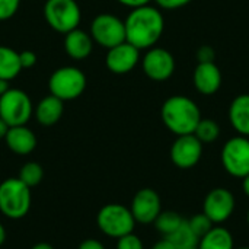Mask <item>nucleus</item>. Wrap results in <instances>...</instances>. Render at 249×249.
I'll use <instances>...</instances> for the list:
<instances>
[{"instance_id": "obj_16", "label": "nucleus", "mask_w": 249, "mask_h": 249, "mask_svg": "<svg viewBox=\"0 0 249 249\" xmlns=\"http://www.w3.org/2000/svg\"><path fill=\"white\" fill-rule=\"evenodd\" d=\"M4 142H6V146L9 147V150H12L16 155H20V156L29 155L36 147V137H35L34 131L31 128H28L26 125L10 127L4 137Z\"/></svg>"}, {"instance_id": "obj_6", "label": "nucleus", "mask_w": 249, "mask_h": 249, "mask_svg": "<svg viewBox=\"0 0 249 249\" xmlns=\"http://www.w3.org/2000/svg\"><path fill=\"white\" fill-rule=\"evenodd\" d=\"M47 23L57 32L67 34L80 22V7L76 0H47L44 4Z\"/></svg>"}, {"instance_id": "obj_1", "label": "nucleus", "mask_w": 249, "mask_h": 249, "mask_svg": "<svg viewBox=\"0 0 249 249\" xmlns=\"http://www.w3.org/2000/svg\"><path fill=\"white\" fill-rule=\"evenodd\" d=\"M124 25L125 41L139 50H149L160 39L165 29V19L156 7L146 4L133 9Z\"/></svg>"}, {"instance_id": "obj_20", "label": "nucleus", "mask_w": 249, "mask_h": 249, "mask_svg": "<svg viewBox=\"0 0 249 249\" xmlns=\"http://www.w3.org/2000/svg\"><path fill=\"white\" fill-rule=\"evenodd\" d=\"M198 249H235L233 236L225 228H213L198 241Z\"/></svg>"}, {"instance_id": "obj_12", "label": "nucleus", "mask_w": 249, "mask_h": 249, "mask_svg": "<svg viewBox=\"0 0 249 249\" xmlns=\"http://www.w3.org/2000/svg\"><path fill=\"white\" fill-rule=\"evenodd\" d=\"M203 155V143L194 134L178 136L171 147V160L181 169H190L198 163Z\"/></svg>"}, {"instance_id": "obj_26", "label": "nucleus", "mask_w": 249, "mask_h": 249, "mask_svg": "<svg viewBox=\"0 0 249 249\" xmlns=\"http://www.w3.org/2000/svg\"><path fill=\"white\" fill-rule=\"evenodd\" d=\"M188 225L190 228L193 229V232L196 233V236L198 238V241L207 235L213 228H214V223L204 214V213H198V214H194L190 220H188Z\"/></svg>"}, {"instance_id": "obj_17", "label": "nucleus", "mask_w": 249, "mask_h": 249, "mask_svg": "<svg viewBox=\"0 0 249 249\" xmlns=\"http://www.w3.org/2000/svg\"><path fill=\"white\" fill-rule=\"evenodd\" d=\"M93 48V39L89 34L80 29H73L66 34L64 38V50L67 55L74 60H85L90 55Z\"/></svg>"}, {"instance_id": "obj_19", "label": "nucleus", "mask_w": 249, "mask_h": 249, "mask_svg": "<svg viewBox=\"0 0 249 249\" xmlns=\"http://www.w3.org/2000/svg\"><path fill=\"white\" fill-rule=\"evenodd\" d=\"M63 111H64L63 101L54 95H50L39 101V104L36 105V109H35V117L41 125L50 127V125H54L55 123H58V120L63 115Z\"/></svg>"}, {"instance_id": "obj_9", "label": "nucleus", "mask_w": 249, "mask_h": 249, "mask_svg": "<svg viewBox=\"0 0 249 249\" xmlns=\"http://www.w3.org/2000/svg\"><path fill=\"white\" fill-rule=\"evenodd\" d=\"M90 36L96 44L109 50L125 41V25L114 15L101 13L92 20Z\"/></svg>"}, {"instance_id": "obj_30", "label": "nucleus", "mask_w": 249, "mask_h": 249, "mask_svg": "<svg viewBox=\"0 0 249 249\" xmlns=\"http://www.w3.org/2000/svg\"><path fill=\"white\" fill-rule=\"evenodd\" d=\"M19 60H20L22 69H31L36 64V54L29 50H25L19 53Z\"/></svg>"}, {"instance_id": "obj_18", "label": "nucleus", "mask_w": 249, "mask_h": 249, "mask_svg": "<svg viewBox=\"0 0 249 249\" xmlns=\"http://www.w3.org/2000/svg\"><path fill=\"white\" fill-rule=\"evenodd\" d=\"M229 120L239 136L249 137V93L238 95L229 107Z\"/></svg>"}, {"instance_id": "obj_40", "label": "nucleus", "mask_w": 249, "mask_h": 249, "mask_svg": "<svg viewBox=\"0 0 249 249\" xmlns=\"http://www.w3.org/2000/svg\"><path fill=\"white\" fill-rule=\"evenodd\" d=\"M182 249H198L197 247H190V248H182Z\"/></svg>"}, {"instance_id": "obj_31", "label": "nucleus", "mask_w": 249, "mask_h": 249, "mask_svg": "<svg viewBox=\"0 0 249 249\" xmlns=\"http://www.w3.org/2000/svg\"><path fill=\"white\" fill-rule=\"evenodd\" d=\"M162 9H168V10H172V9H179V7H184L187 6L191 0H155Z\"/></svg>"}, {"instance_id": "obj_37", "label": "nucleus", "mask_w": 249, "mask_h": 249, "mask_svg": "<svg viewBox=\"0 0 249 249\" xmlns=\"http://www.w3.org/2000/svg\"><path fill=\"white\" fill-rule=\"evenodd\" d=\"M244 179V182H242V188H244V193H245V196L249 197V174L245 177V178H242Z\"/></svg>"}, {"instance_id": "obj_14", "label": "nucleus", "mask_w": 249, "mask_h": 249, "mask_svg": "<svg viewBox=\"0 0 249 249\" xmlns=\"http://www.w3.org/2000/svg\"><path fill=\"white\" fill-rule=\"evenodd\" d=\"M140 60V50L124 41L108 50L105 63L109 71L115 74H125L131 71Z\"/></svg>"}, {"instance_id": "obj_4", "label": "nucleus", "mask_w": 249, "mask_h": 249, "mask_svg": "<svg viewBox=\"0 0 249 249\" xmlns=\"http://www.w3.org/2000/svg\"><path fill=\"white\" fill-rule=\"evenodd\" d=\"M96 223L104 235L114 239L131 233L136 226V220L131 214V210L117 203L104 206L98 213Z\"/></svg>"}, {"instance_id": "obj_7", "label": "nucleus", "mask_w": 249, "mask_h": 249, "mask_svg": "<svg viewBox=\"0 0 249 249\" xmlns=\"http://www.w3.org/2000/svg\"><path fill=\"white\" fill-rule=\"evenodd\" d=\"M32 115V102L20 89H9L0 96V118L9 127L25 125Z\"/></svg>"}, {"instance_id": "obj_3", "label": "nucleus", "mask_w": 249, "mask_h": 249, "mask_svg": "<svg viewBox=\"0 0 249 249\" xmlns=\"http://www.w3.org/2000/svg\"><path fill=\"white\" fill-rule=\"evenodd\" d=\"M31 188L19 178H7L0 184V212L7 219H23L31 209Z\"/></svg>"}, {"instance_id": "obj_11", "label": "nucleus", "mask_w": 249, "mask_h": 249, "mask_svg": "<svg viewBox=\"0 0 249 249\" xmlns=\"http://www.w3.org/2000/svg\"><path fill=\"white\" fill-rule=\"evenodd\" d=\"M235 210V197L226 188H214L204 198L203 213L214 223L226 222Z\"/></svg>"}, {"instance_id": "obj_25", "label": "nucleus", "mask_w": 249, "mask_h": 249, "mask_svg": "<svg viewBox=\"0 0 249 249\" xmlns=\"http://www.w3.org/2000/svg\"><path fill=\"white\" fill-rule=\"evenodd\" d=\"M18 178L29 188L36 187L41 184L42 178H44V169L39 163L36 162H26L25 165H22V168L19 169V175Z\"/></svg>"}, {"instance_id": "obj_10", "label": "nucleus", "mask_w": 249, "mask_h": 249, "mask_svg": "<svg viewBox=\"0 0 249 249\" xmlns=\"http://www.w3.org/2000/svg\"><path fill=\"white\" fill-rule=\"evenodd\" d=\"M142 66H143L144 74L149 79L155 82H163V80H168L174 74L175 58L168 50L152 47L143 57Z\"/></svg>"}, {"instance_id": "obj_39", "label": "nucleus", "mask_w": 249, "mask_h": 249, "mask_svg": "<svg viewBox=\"0 0 249 249\" xmlns=\"http://www.w3.org/2000/svg\"><path fill=\"white\" fill-rule=\"evenodd\" d=\"M4 241H6V229H4V226L0 223V247L4 244Z\"/></svg>"}, {"instance_id": "obj_41", "label": "nucleus", "mask_w": 249, "mask_h": 249, "mask_svg": "<svg viewBox=\"0 0 249 249\" xmlns=\"http://www.w3.org/2000/svg\"><path fill=\"white\" fill-rule=\"evenodd\" d=\"M238 249H249V247H241V248H238Z\"/></svg>"}, {"instance_id": "obj_24", "label": "nucleus", "mask_w": 249, "mask_h": 249, "mask_svg": "<svg viewBox=\"0 0 249 249\" xmlns=\"http://www.w3.org/2000/svg\"><path fill=\"white\" fill-rule=\"evenodd\" d=\"M194 136L203 144L213 143L220 136V127L216 121H213L210 118H201L200 123L197 124L196 130H194Z\"/></svg>"}, {"instance_id": "obj_8", "label": "nucleus", "mask_w": 249, "mask_h": 249, "mask_svg": "<svg viewBox=\"0 0 249 249\" xmlns=\"http://www.w3.org/2000/svg\"><path fill=\"white\" fill-rule=\"evenodd\" d=\"M222 165L235 178H245L249 174V139L236 136L228 140L222 149Z\"/></svg>"}, {"instance_id": "obj_13", "label": "nucleus", "mask_w": 249, "mask_h": 249, "mask_svg": "<svg viewBox=\"0 0 249 249\" xmlns=\"http://www.w3.org/2000/svg\"><path fill=\"white\" fill-rule=\"evenodd\" d=\"M131 214L136 223L149 225L156 220V217L162 212L160 197L152 188H143L136 193L130 206Z\"/></svg>"}, {"instance_id": "obj_28", "label": "nucleus", "mask_w": 249, "mask_h": 249, "mask_svg": "<svg viewBox=\"0 0 249 249\" xmlns=\"http://www.w3.org/2000/svg\"><path fill=\"white\" fill-rule=\"evenodd\" d=\"M20 0H0V20L10 19L19 9Z\"/></svg>"}, {"instance_id": "obj_29", "label": "nucleus", "mask_w": 249, "mask_h": 249, "mask_svg": "<svg viewBox=\"0 0 249 249\" xmlns=\"http://www.w3.org/2000/svg\"><path fill=\"white\" fill-rule=\"evenodd\" d=\"M214 57H216V51L210 45H203L197 51L198 63H210V61H214Z\"/></svg>"}, {"instance_id": "obj_32", "label": "nucleus", "mask_w": 249, "mask_h": 249, "mask_svg": "<svg viewBox=\"0 0 249 249\" xmlns=\"http://www.w3.org/2000/svg\"><path fill=\"white\" fill-rule=\"evenodd\" d=\"M77 249H107L104 247V244L102 242H99V241H96V239H86V241H83L80 245H79V248Z\"/></svg>"}, {"instance_id": "obj_36", "label": "nucleus", "mask_w": 249, "mask_h": 249, "mask_svg": "<svg viewBox=\"0 0 249 249\" xmlns=\"http://www.w3.org/2000/svg\"><path fill=\"white\" fill-rule=\"evenodd\" d=\"M9 89H10V86H9V80H3V79H0V96H1L3 93H6Z\"/></svg>"}, {"instance_id": "obj_42", "label": "nucleus", "mask_w": 249, "mask_h": 249, "mask_svg": "<svg viewBox=\"0 0 249 249\" xmlns=\"http://www.w3.org/2000/svg\"><path fill=\"white\" fill-rule=\"evenodd\" d=\"M248 223H249V212H248Z\"/></svg>"}, {"instance_id": "obj_5", "label": "nucleus", "mask_w": 249, "mask_h": 249, "mask_svg": "<svg viewBox=\"0 0 249 249\" xmlns=\"http://www.w3.org/2000/svg\"><path fill=\"white\" fill-rule=\"evenodd\" d=\"M48 88L51 95L57 96L63 102L71 101L83 93L86 88V76L77 67H60L51 74Z\"/></svg>"}, {"instance_id": "obj_34", "label": "nucleus", "mask_w": 249, "mask_h": 249, "mask_svg": "<svg viewBox=\"0 0 249 249\" xmlns=\"http://www.w3.org/2000/svg\"><path fill=\"white\" fill-rule=\"evenodd\" d=\"M152 249H177L168 239H163V241H159L158 244H155L153 245V248Z\"/></svg>"}, {"instance_id": "obj_23", "label": "nucleus", "mask_w": 249, "mask_h": 249, "mask_svg": "<svg viewBox=\"0 0 249 249\" xmlns=\"http://www.w3.org/2000/svg\"><path fill=\"white\" fill-rule=\"evenodd\" d=\"M182 220L184 219L177 212H160V214L156 217V220L153 223H155L156 231L166 238V236L172 235L179 228Z\"/></svg>"}, {"instance_id": "obj_22", "label": "nucleus", "mask_w": 249, "mask_h": 249, "mask_svg": "<svg viewBox=\"0 0 249 249\" xmlns=\"http://www.w3.org/2000/svg\"><path fill=\"white\" fill-rule=\"evenodd\" d=\"M165 239H168L177 249L190 248V247H197L198 245V238L196 236V233L190 228L188 220H182L179 228L172 235L166 236Z\"/></svg>"}, {"instance_id": "obj_38", "label": "nucleus", "mask_w": 249, "mask_h": 249, "mask_svg": "<svg viewBox=\"0 0 249 249\" xmlns=\"http://www.w3.org/2000/svg\"><path fill=\"white\" fill-rule=\"evenodd\" d=\"M31 249H54L50 244H47V242H39V244H35L34 247Z\"/></svg>"}, {"instance_id": "obj_27", "label": "nucleus", "mask_w": 249, "mask_h": 249, "mask_svg": "<svg viewBox=\"0 0 249 249\" xmlns=\"http://www.w3.org/2000/svg\"><path fill=\"white\" fill-rule=\"evenodd\" d=\"M117 249H144L142 239L133 232L117 239Z\"/></svg>"}, {"instance_id": "obj_35", "label": "nucleus", "mask_w": 249, "mask_h": 249, "mask_svg": "<svg viewBox=\"0 0 249 249\" xmlns=\"http://www.w3.org/2000/svg\"><path fill=\"white\" fill-rule=\"evenodd\" d=\"M9 128H10V127L7 125V123H6L4 120L0 118V140H4V137H6Z\"/></svg>"}, {"instance_id": "obj_21", "label": "nucleus", "mask_w": 249, "mask_h": 249, "mask_svg": "<svg viewBox=\"0 0 249 249\" xmlns=\"http://www.w3.org/2000/svg\"><path fill=\"white\" fill-rule=\"evenodd\" d=\"M22 70L19 53L15 50L0 45V79L12 80L15 79Z\"/></svg>"}, {"instance_id": "obj_2", "label": "nucleus", "mask_w": 249, "mask_h": 249, "mask_svg": "<svg viewBox=\"0 0 249 249\" xmlns=\"http://www.w3.org/2000/svg\"><path fill=\"white\" fill-rule=\"evenodd\" d=\"M160 115L165 127L177 136L194 134L197 124L203 118L198 105L182 95L168 98L162 105Z\"/></svg>"}, {"instance_id": "obj_15", "label": "nucleus", "mask_w": 249, "mask_h": 249, "mask_svg": "<svg viewBox=\"0 0 249 249\" xmlns=\"http://www.w3.org/2000/svg\"><path fill=\"white\" fill-rule=\"evenodd\" d=\"M193 82L201 95H214L222 86V73L219 66L214 61L198 63L193 74Z\"/></svg>"}, {"instance_id": "obj_33", "label": "nucleus", "mask_w": 249, "mask_h": 249, "mask_svg": "<svg viewBox=\"0 0 249 249\" xmlns=\"http://www.w3.org/2000/svg\"><path fill=\"white\" fill-rule=\"evenodd\" d=\"M118 3L127 6V7H131V9H136V7H142V6H146L149 4L152 0H117Z\"/></svg>"}]
</instances>
